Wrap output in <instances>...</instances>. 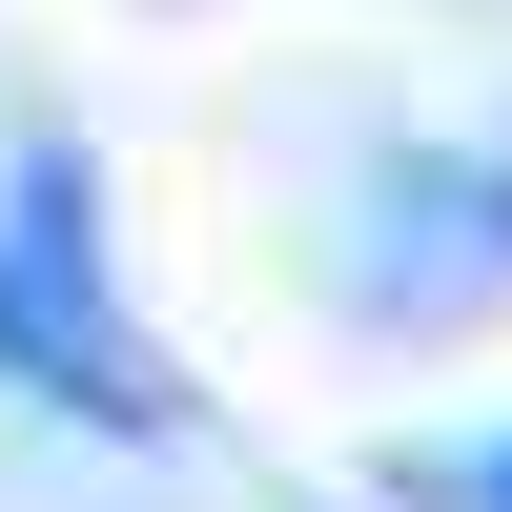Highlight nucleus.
<instances>
[{"label":"nucleus","instance_id":"obj_1","mask_svg":"<svg viewBox=\"0 0 512 512\" xmlns=\"http://www.w3.org/2000/svg\"><path fill=\"white\" fill-rule=\"evenodd\" d=\"M0 369H21L41 410H82V431H123V451L185 431V369H164V328L123 308V267H103L82 144H21V164H0Z\"/></svg>","mask_w":512,"mask_h":512},{"label":"nucleus","instance_id":"obj_2","mask_svg":"<svg viewBox=\"0 0 512 512\" xmlns=\"http://www.w3.org/2000/svg\"><path fill=\"white\" fill-rule=\"evenodd\" d=\"M451 512H512V431H492V451H472V472H451Z\"/></svg>","mask_w":512,"mask_h":512}]
</instances>
